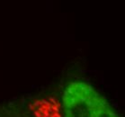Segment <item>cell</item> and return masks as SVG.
<instances>
[{"instance_id":"1","label":"cell","mask_w":125,"mask_h":117,"mask_svg":"<svg viewBox=\"0 0 125 117\" xmlns=\"http://www.w3.org/2000/svg\"><path fill=\"white\" fill-rule=\"evenodd\" d=\"M63 117H120L109 101L91 84L71 81L62 93Z\"/></svg>"}]
</instances>
